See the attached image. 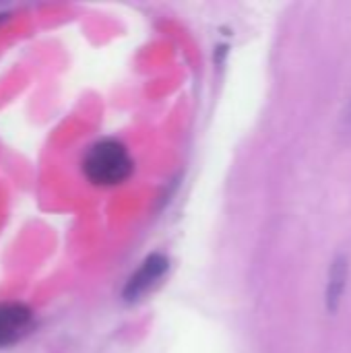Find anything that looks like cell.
Instances as JSON below:
<instances>
[{"instance_id":"5","label":"cell","mask_w":351,"mask_h":353,"mask_svg":"<svg viewBox=\"0 0 351 353\" xmlns=\"http://www.w3.org/2000/svg\"><path fill=\"white\" fill-rule=\"evenodd\" d=\"M6 17H8V14H0V25H2V23L6 21Z\"/></svg>"},{"instance_id":"3","label":"cell","mask_w":351,"mask_h":353,"mask_svg":"<svg viewBox=\"0 0 351 353\" xmlns=\"http://www.w3.org/2000/svg\"><path fill=\"white\" fill-rule=\"evenodd\" d=\"M33 327V312L23 302H0V347L19 343Z\"/></svg>"},{"instance_id":"2","label":"cell","mask_w":351,"mask_h":353,"mask_svg":"<svg viewBox=\"0 0 351 353\" xmlns=\"http://www.w3.org/2000/svg\"><path fill=\"white\" fill-rule=\"evenodd\" d=\"M168 271H170V259L166 254H161V252L149 254L141 263V267L130 275V279L126 281L124 292H122L124 302L134 304V302L143 300L166 277Z\"/></svg>"},{"instance_id":"1","label":"cell","mask_w":351,"mask_h":353,"mask_svg":"<svg viewBox=\"0 0 351 353\" xmlns=\"http://www.w3.org/2000/svg\"><path fill=\"white\" fill-rule=\"evenodd\" d=\"M83 176L97 188H114L124 184L132 172L134 161L126 145L118 139H101L93 143L83 161H81Z\"/></svg>"},{"instance_id":"4","label":"cell","mask_w":351,"mask_h":353,"mask_svg":"<svg viewBox=\"0 0 351 353\" xmlns=\"http://www.w3.org/2000/svg\"><path fill=\"white\" fill-rule=\"evenodd\" d=\"M348 277H350V261L345 254H337L333 265H331V273H329V285H327V306L331 312H337L345 288H348Z\"/></svg>"}]
</instances>
